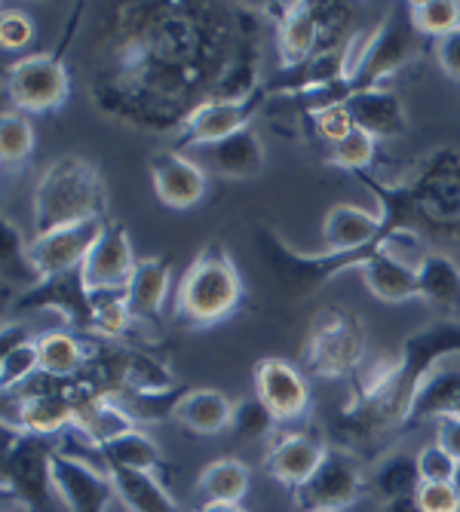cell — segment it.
<instances>
[{"label": "cell", "instance_id": "cell-10", "mask_svg": "<svg viewBox=\"0 0 460 512\" xmlns=\"http://www.w3.org/2000/svg\"><path fill=\"white\" fill-rule=\"evenodd\" d=\"M267 86L261 83L255 92H249L246 99H209L203 105H197L188 120L181 123L178 138H175V151L178 148H203V145H215L221 138L234 135L246 126H252V120L258 117V111L267 105Z\"/></svg>", "mask_w": 460, "mask_h": 512}, {"label": "cell", "instance_id": "cell-8", "mask_svg": "<svg viewBox=\"0 0 460 512\" xmlns=\"http://www.w3.org/2000/svg\"><path fill=\"white\" fill-rule=\"evenodd\" d=\"M59 445L46 436H28L4 427V494L22 512H46L53 497V454Z\"/></svg>", "mask_w": 460, "mask_h": 512}, {"label": "cell", "instance_id": "cell-43", "mask_svg": "<svg viewBox=\"0 0 460 512\" xmlns=\"http://www.w3.org/2000/svg\"><path fill=\"white\" fill-rule=\"evenodd\" d=\"M433 56H436V65L439 71L448 77V80H457L460 83V28L439 37L433 43Z\"/></svg>", "mask_w": 460, "mask_h": 512}, {"label": "cell", "instance_id": "cell-6", "mask_svg": "<svg viewBox=\"0 0 460 512\" xmlns=\"http://www.w3.org/2000/svg\"><path fill=\"white\" fill-rule=\"evenodd\" d=\"M83 16V4L74 7V19L65 28L62 43L53 53H34L22 56L7 65L4 89L7 99L22 114H56L71 99V74H68V43L74 40L77 22Z\"/></svg>", "mask_w": 460, "mask_h": 512}, {"label": "cell", "instance_id": "cell-14", "mask_svg": "<svg viewBox=\"0 0 460 512\" xmlns=\"http://www.w3.org/2000/svg\"><path fill=\"white\" fill-rule=\"evenodd\" d=\"M255 375V396L273 411L280 424H298L310 414V384L304 371L280 356H264L252 368Z\"/></svg>", "mask_w": 460, "mask_h": 512}, {"label": "cell", "instance_id": "cell-2", "mask_svg": "<svg viewBox=\"0 0 460 512\" xmlns=\"http://www.w3.org/2000/svg\"><path fill=\"white\" fill-rule=\"evenodd\" d=\"M460 356V322L436 319L402 341L399 356L381 359L353 387L350 405L338 414V442L356 457L384 451L402 430H411V408L427 375Z\"/></svg>", "mask_w": 460, "mask_h": 512}, {"label": "cell", "instance_id": "cell-22", "mask_svg": "<svg viewBox=\"0 0 460 512\" xmlns=\"http://www.w3.org/2000/svg\"><path fill=\"white\" fill-rule=\"evenodd\" d=\"M169 279H172L169 258H163V255L138 258L135 273L126 283V301L138 322H154L163 313L166 295H169Z\"/></svg>", "mask_w": 460, "mask_h": 512}, {"label": "cell", "instance_id": "cell-35", "mask_svg": "<svg viewBox=\"0 0 460 512\" xmlns=\"http://www.w3.org/2000/svg\"><path fill=\"white\" fill-rule=\"evenodd\" d=\"M405 16L418 34L439 40L460 28V0H418L405 4Z\"/></svg>", "mask_w": 460, "mask_h": 512}, {"label": "cell", "instance_id": "cell-12", "mask_svg": "<svg viewBox=\"0 0 460 512\" xmlns=\"http://www.w3.org/2000/svg\"><path fill=\"white\" fill-rule=\"evenodd\" d=\"M16 310H56L68 322L71 332H96V304H92V292L83 279V270L40 279L34 289L16 295Z\"/></svg>", "mask_w": 460, "mask_h": 512}, {"label": "cell", "instance_id": "cell-47", "mask_svg": "<svg viewBox=\"0 0 460 512\" xmlns=\"http://www.w3.org/2000/svg\"><path fill=\"white\" fill-rule=\"evenodd\" d=\"M451 485H454V491H457V497H460V463H457V473H454Z\"/></svg>", "mask_w": 460, "mask_h": 512}, {"label": "cell", "instance_id": "cell-26", "mask_svg": "<svg viewBox=\"0 0 460 512\" xmlns=\"http://www.w3.org/2000/svg\"><path fill=\"white\" fill-rule=\"evenodd\" d=\"M418 279L421 301H427L442 319L460 322V267L442 252H427L418 264Z\"/></svg>", "mask_w": 460, "mask_h": 512}, {"label": "cell", "instance_id": "cell-25", "mask_svg": "<svg viewBox=\"0 0 460 512\" xmlns=\"http://www.w3.org/2000/svg\"><path fill=\"white\" fill-rule=\"evenodd\" d=\"M442 417H460V365L451 359L436 365L418 390L411 408V427L424 421H442Z\"/></svg>", "mask_w": 460, "mask_h": 512}, {"label": "cell", "instance_id": "cell-48", "mask_svg": "<svg viewBox=\"0 0 460 512\" xmlns=\"http://www.w3.org/2000/svg\"><path fill=\"white\" fill-rule=\"evenodd\" d=\"M111 512H129V509H126V506H123V503H120V500H117V503H114V509H111Z\"/></svg>", "mask_w": 460, "mask_h": 512}, {"label": "cell", "instance_id": "cell-16", "mask_svg": "<svg viewBox=\"0 0 460 512\" xmlns=\"http://www.w3.org/2000/svg\"><path fill=\"white\" fill-rule=\"evenodd\" d=\"M138 255L132 249L129 230L120 221H108L105 234L99 237V243L92 246V252L83 261V279L89 292H120L126 289L129 276L135 273Z\"/></svg>", "mask_w": 460, "mask_h": 512}, {"label": "cell", "instance_id": "cell-23", "mask_svg": "<svg viewBox=\"0 0 460 512\" xmlns=\"http://www.w3.org/2000/svg\"><path fill=\"white\" fill-rule=\"evenodd\" d=\"M353 120L359 129H365L375 138H402L408 132V114L402 99L393 89L378 86V89H365L359 96L347 102Z\"/></svg>", "mask_w": 460, "mask_h": 512}, {"label": "cell", "instance_id": "cell-29", "mask_svg": "<svg viewBox=\"0 0 460 512\" xmlns=\"http://www.w3.org/2000/svg\"><path fill=\"white\" fill-rule=\"evenodd\" d=\"M40 375V350L37 338H28L19 325H4V353H0V390L10 396L13 390H22Z\"/></svg>", "mask_w": 460, "mask_h": 512}, {"label": "cell", "instance_id": "cell-46", "mask_svg": "<svg viewBox=\"0 0 460 512\" xmlns=\"http://www.w3.org/2000/svg\"><path fill=\"white\" fill-rule=\"evenodd\" d=\"M194 512H249L243 503H200Z\"/></svg>", "mask_w": 460, "mask_h": 512}, {"label": "cell", "instance_id": "cell-28", "mask_svg": "<svg viewBox=\"0 0 460 512\" xmlns=\"http://www.w3.org/2000/svg\"><path fill=\"white\" fill-rule=\"evenodd\" d=\"M421 488V470H418V454L405 451H384L368 476V491H372L381 503L414 497Z\"/></svg>", "mask_w": 460, "mask_h": 512}, {"label": "cell", "instance_id": "cell-19", "mask_svg": "<svg viewBox=\"0 0 460 512\" xmlns=\"http://www.w3.org/2000/svg\"><path fill=\"white\" fill-rule=\"evenodd\" d=\"M276 22V50H280V65L295 68L319 53V19L316 4L295 0V4H270L267 10Z\"/></svg>", "mask_w": 460, "mask_h": 512}, {"label": "cell", "instance_id": "cell-24", "mask_svg": "<svg viewBox=\"0 0 460 512\" xmlns=\"http://www.w3.org/2000/svg\"><path fill=\"white\" fill-rule=\"evenodd\" d=\"M172 421L191 433L212 436V433L230 430V421H234V402L212 387L184 390V396L178 399V405L172 411Z\"/></svg>", "mask_w": 460, "mask_h": 512}, {"label": "cell", "instance_id": "cell-27", "mask_svg": "<svg viewBox=\"0 0 460 512\" xmlns=\"http://www.w3.org/2000/svg\"><path fill=\"white\" fill-rule=\"evenodd\" d=\"M99 463L111 473V470H129V473H154L160 476L163 470H169V460L163 457L160 445L138 427L132 433H123L120 439L102 445L99 451Z\"/></svg>", "mask_w": 460, "mask_h": 512}, {"label": "cell", "instance_id": "cell-33", "mask_svg": "<svg viewBox=\"0 0 460 512\" xmlns=\"http://www.w3.org/2000/svg\"><path fill=\"white\" fill-rule=\"evenodd\" d=\"M0 267H4V292H10V286H19L22 295L40 283V273L28 258V243L22 230L7 215L0 221Z\"/></svg>", "mask_w": 460, "mask_h": 512}, {"label": "cell", "instance_id": "cell-15", "mask_svg": "<svg viewBox=\"0 0 460 512\" xmlns=\"http://www.w3.org/2000/svg\"><path fill=\"white\" fill-rule=\"evenodd\" d=\"M151 184L154 194L166 209H194L209 194V172L175 148H163L151 154Z\"/></svg>", "mask_w": 460, "mask_h": 512}, {"label": "cell", "instance_id": "cell-4", "mask_svg": "<svg viewBox=\"0 0 460 512\" xmlns=\"http://www.w3.org/2000/svg\"><path fill=\"white\" fill-rule=\"evenodd\" d=\"M31 212L34 234L92 218H108V184L102 169L80 154L53 160L34 184Z\"/></svg>", "mask_w": 460, "mask_h": 512}, {"label": "cell", "instance_id": "cell-44", "mask_svg": "<svg viewBox=\"0 0 460 512\" xmlns=\"http://www.w3.org/2000/svg\"><path fill=\"white\" fill-rule=\"evenodd\" d=\"M436 442L460 463V417H442V421H436Z\"/></svg>", "mask_w": 460, "mask_h": 512}, {"label": "cell", "instance_id": "cell-38", "mask_svg": "<svg viewBox=\"0 0 460 512\" xmlns=\"http://www.w3.org/2000/svg\"><path fill=\"white\" fill-rule=\"evenodd\" d=\"M378 160V138L368 135L365 129H353L344 142H338L329 154V163L338 166V169H347L353 175L359 172H368V166H372Z\"/></svg>", "mask_w": 460, "mask_h": 512}, {"label": "cell", "instance_id": "cell-7", "mask_svg": "<svg viewBox=\"0 0 460 512\" xmlns=\"http://www.w3.org/2000/svg\"><path fill=\"white\" fill-rule=\"evenodd\" d=\"M365 329L356 313L347 307H322L313 322L304 344V368L316 378H347L356 375V368L365 359Z\"/></svg>", "mask_w": 460, "mask_h": 512}, {"label": "cell", "instance_id": "cell-31", "mask_svg": "<svg viewBox=\"0 0 460 512\" xmlns=\"http://www.w3.org/2000/svg\"><path fill=\"white\" fill-rule=\"evenodd\" d=\"M120 371H123V396H157L178 390L172 368L148 350H120Z\"/></svg>", "mask_w": 460, "mask_h": 512}, {"label": "cell", "instance_id": "cell-11", "mask_svg": "<svg viewBox=\"0 0 460 512\" xmlns=\"http://www.w3.org/2000/svg\"><path fill=\"white\" fill-rule=\"evenodd\" d=\"M105 227H108V218H92V221L46 230V234H34V240L28 243V258L34 270L40 273V279L80 270L92 246L105 234Z\"/></svg>", "mask_w": 460, "mask_h": 512}, {"label": "cell", "instance_id": "cell-36", "mask_svg": "<svg viewBox=\"0 0 460 512\" xmlns=\"http://www.w3.org/2000/svg\"><path fill=\"white\" fill-rule=\"evenodd\" d=\"M96 304V332L102 338H129L135 332V313L126 301V289L120 292H96L92 295Z\"/></svg>", "mask_w": 460, "mask_h": 512}, {"label": "cell", "instance_id": "cell-40", "mask_svg": "<svg viewBox=\"0 0 460 512\" xmlns=\"http://www.w3.org/2000/svg\"><path fill=\"white\" fill-rule=\"evenodd\" d=\"M310 126L316 129L319 138H326V142L335 148L338 142H344V138L356 129V120L350 114L347 105H338V108H326V111H319V114H310L307 117Z\"/></svg>", "mask_w": 460, "mask_h": 512}, {"label": "cell", "instance_id": "cell-13", "mask_svg": "<svg viewBox=\"0 0 460 512\" xmlns=\"http://www.w3.org/2000/svg\"><path fill=\"white\" fill-rule=\"evenodd\" d=\"M53 488L68 512H111L117 503L111 473L102 467H89L86 460L62 448L53 454Z\"/></svg>", "mask_w": 460, "mask_h": 512}, {"label": "cell", "instance_id": "cell-39", "mask_svg": "<svg viewBox=\"0 0 460 512\" xmlns=\"http://www.w3.org/2000/svg\"><path fill=\"white\" fill-rule=\"evenodd\" d=\"M418 470L421 482H451L457 473V460L433 439L418 448Z\"/></svg>", "mask_w": 460, "mask_h": 512}, {"label": "cell", "instance_id": "cell-18", "mask_svg": "<svg viewBox=\"0 0 460 512\" xmlns=\"http://www.w3.org/2000/svg\"><path fill=\"white\" fill-rule=\"evenodd\" d=\"M194 160L209 172V175H221V178H234V181H246V178H258L267 166V151L261 135L255 132V126H246L234 135L221 138L215 145H203L194 148Z\"/></svg>", "mask_w": 460, "mask_h": 512}, {"label": "cell", "instance_id": "cell-32", "mask_svg": "<svg viewBox=\"0 0 460 512\" xmlns=\"http://www.w3.org/2000/svg\"><path fill=\"white\" fill-rule=\"evenodd\" d=\"M117 500L129 512H181L175 497L163 488V482L154 473H129V470H111Z\"/></svg>", "mask_w": 460, "mask_h": 512}, {"label": "cell", "instance_id": "cell-21", "mask_svg": "<svg viewBox=\"0 0 460 512\" xmlns=\"http://www.w3.org/2000/svg\"><path fill=\"white\" fill-rule=\"evenodd\" d=\"M381 215L353 203H338L322 218V246L332 255H353L378 240Z\"/></svg>", "mask_w": 460, "mask_h": 512}, {"label": "cell", "instance_id": "cell-5", "mask_svg": "<svg viewBox=\"0 0 460 512\" xmlns=\"http://www.w3.org/2000/svg\"><path fill=\"white\" fill-rule=\"evenodd\" d=\"M243 298L246 286L234 255L224 243H209L178 279L172 316L194 329H209L234 316L243 307Z\"/></svg>", "mask_w": 460, "mask_h": 512}, {"label": "cell", "instance_id": "cell-20", "mask_svg": "<svg viewBox=\"0 0 460 512\" xmlns=\"http://www.w3.org/2000/svg\"><path fill=\"white\" fill-rule=\"evenodd\" d=\"M37 350H40V375L53 381H71L80 378L83 371L102 356V347L86 341L77 332L53 329L37 335Z\"/></svg>", "mask_w": 460, "mask_h": 512}, {"label": "cell", "instance_id": "cell-42", "mask_svg": "<svg viewBox=\"0 0 460 512\" xmlns=\"http://www.w3.org/2000/svg\"><path fill=\"white\" fill-rule=\"evenodd\" d=\"M414 497L424 512H460V497L451 482H421Z\"/></svg>", "mask_w": 460, "mask_h": 512}, {"label": "cell", "instance_id": "cell-30", "mask_svg": "<svg viewBox=\"0 0 460 512\" xmlns=\"http://www.w3.org/2000/svg\"><path fill=\"white\" fill-rule=\"evenodd\" d=\"M249 488L252 470L240 457H218L206 463L197 479V494L203 497V503H243Z\"/></svg>", "mask_w": 460, "mask_h": 512}, {"label": "cell", "instance_id": "cell-3", "mask_svg": "<svg viewBox=\"0 0 460 512\" xmlns=\"http://www.w3.org/2000/svg\"><path fill=\"white\" fill-rule=\"evenodd\" d=\"M381 206L378 243L411 237L418 243H460V151L433 148L408 169L402 181H378L375 175H356Z\"/></svg>", "mask_w": 460, "mask_h": 512}, {"label": "cell", "instance_id": "cell-9", "mask_svg": "<svg viewBox=\"0 0 460 512\" xmlns=\"http://www.w3.org/2000/svg\"><path fill=\"white\" fill-rule=\"evenodd\" d=\"M368 491V479L362 473V460L335 445L326 451L316 473L292 491L295 512H344Z\"/></svg>", "mask_w": 460, "mask_h": 512}, {"label": "cell", "instance_id": "cell-1", "mask_svg": "<svg viewBox=\"0 0 460 512\" xmlns=\"http://www.w3.org/2000/svg\"><path fill=\"white\" fill-rule=\"evenodd\" d=\"M252 13L215 4H123L105 40L108 62L92 77L105 114L166 132L215 99L246 53H255Z\"/></svg>", "mask_w": 460, "mask_h": 512}, {"label": "cell", "instance_id": "cell-37", "mask_svg": "<svg viewBox=\"0 0 460 512\" xmlns=\"http://www.w3.org/2000/svg\"><path fill=\"white\" fill-rule=\"evenodd\" d=\"M276 424H280V421H276L273 411L258 396L234 402V421H230V430H234L240 439L264 442V439H270L276 433Z\"/></svg>", "mask_w": 460, "mask_h": 512}, {"label": "cell", "instance_id": "cell-45", "mask_svg": "<svg viewBox=\"0 0 460 512\" xmlns=\"http://www.w3.org/2000/svg\"><path fill=\"white\" fill-rule=\"evenodd\" d=\"M384 512H424V509L418 506V497H402V500L384 503Z\"/></svg>", "mask_w": 460, "mask_h": 512}, {"label": "cell", "instance_id": "cell-41", "mask_svg": "<svg viewBox=\"0 0 460 512\" xmlns=\"http://www.w3.org/2000/svg\"><path fill=\"white\" fill-rule=\"evenodd\" d=\"M31 40H34V22H31V16L22 13V10L4 7V13H0V46H4V53L25 50Z\"/></svg>", "mask_w": 460, "mask_h": 512}, {"label": "cell", "instance_id": "cell-17", "mask_svg": "<svg viewBox=\"0 0 460 512\" xmlns=\"http://www.w3.org/2000/svg\"><path fill=\"white\" fill-rule=\"evenodd\" d=\"M329 445L322 442V436L316 430H292V433H280L264 454V470L286 485L289 491L301 488L326 457Z\"/></svg>", "mask_w": 460, "mask_h": 512}, {"label": "cell", "instance_id": "cell-34", "mask_svg": "<svg viewBox=\"0 0 460 512\" xmlns=\"http://www.w3.org/2000/svg\"><path fill=\"white\" fill-rule=\"evenodd\" d=\"M34 148L37 135L28 114L7 108L4 117H0V160H4V169H22L34 157Z\"/></svg>", "mask_w": 460, "mask_h": 512}]
</instances>
